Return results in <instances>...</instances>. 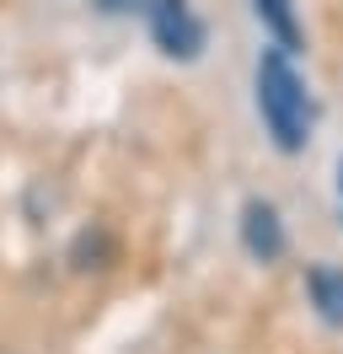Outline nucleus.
Returning <instances> with one entry per match:
<instances>
[{
	"label": "nucleus",
	"mask_w": 343,
	"mask_h": 354,
	"mask_svg": "<svg viewBox=\"0 0 343 354\" xmlns=\"http://www.w3.org/2000/svg\"><path fill=\"white\" fill-rule=\"evenodd\" d=\"M257 113H263V129L274 140V151L300 156L306 140H311V97H306V81L290 65V48H263L257 59Z\"/></svg>",
	"instance_id": "nucleus-1"
},
{
	"label": "nucleus",
	"mask_w": 343,
	"mask_h": 354,
	"mask_svg": "<svg viewBox=\"0 0 343 354\" xmlns=\"http://www.w3.org/2000/svg\"><path fill=\"white\" fill-rule=\"evenodd\" d=\"M150 44L177 65L204 54V22H198L193 0H150Z\"/></svg>",
	"instance_id": "nucleus-2"
},
{
	"label": "nucleus",
	"mask_w": 343,
	"mask_h": 354,
	"mask_svg": "<svg viewBox=\"0 0 343 354\" xmlns=\"http://www.w3.org/2000/svg\"><path fill=\"white\" fill-rule=\"evenodd\" d=\"M241 247L257 263H279L284 258V221L268 199H247L241 204Z\"/></svg>",
	"instance_id": "nucleus-3"
},
{
	"label": "nucleus",
	"mask_w": 343,
	"mask_h": 354,
	"mask_svg": "<svg viewBox=\"0 0 343 354\" xmlns=\"http://www.w3.org/2000/svg\"><path fill=\"white\" fill-rule=\"evenodd\" d=\"M306 295H311V306L327 328H343V268H327L317 263L306 274Z\"/></svg>",
	"instance_id": "nucleus-4"
},
{
	"label": "nucleus",
	"mask_w": 343,
	"mask_h": 354,
	"mask_svg": "<svg viewBox=\"0 0 343 354\" xmlns=\"http://www.w3.org/2000/svg\"><path fill=\"white\" fill-rule=\"evenodd\" d=\"M252 11H257V22L274 32V44L295 54V48H300V17H295V6H290V0H252Z\"/></svg>",
	"instance_id": "nucleus-5"
},
{
	"label": "nucleus",
	"mask_w": 343,
	"mask_h": 354,
	"mask_svg": "<svg viewBox=\"0 0 343 354\" xmlns=\"http://www.w3.org/2000/svg\"><path fill=\"white\" fill-rule=\"evenodd\" d=\"M102 17H129V11H140V6H150V0H91Z\"/></svg>",
	"instance_id": "nucleus-6"
},
{
	"label": "nucleus",
	"mask_w": 343,
	"mask_h": 354,
	"mask_svg": "<svg viewBox=\"0 0 343 354\" xmlns=\"http://www.w3.org/2000/svg\"><path fill=\"white\" fill-rule=\"evenodd\" d=\"M338 194H343V172H338Z\"/></svg>",
	"instance_id": "nucleus-7"
}]
</instances>
